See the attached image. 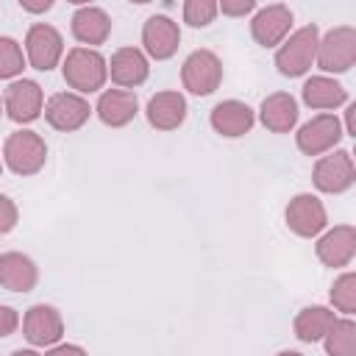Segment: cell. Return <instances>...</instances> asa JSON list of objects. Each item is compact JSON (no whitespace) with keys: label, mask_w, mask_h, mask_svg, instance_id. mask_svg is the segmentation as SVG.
<instances>
[{"label":"cell","mask_w":356,"mask_h":356,"mask_svg":"<svg viewBox=\"0 0 356 356\" xmlns=\"http://www.w3.org/2000/svg\"><path fill=\"white\" fill-rule=\"evenodd\" d=\"M42 111H44V120L50 122V128H56L61 134H70V131H78V128L86 125V120L92 114V106L78 92H56L44 103Z\"/></svg>","instance_id":"11"},{"label":"cell","mask_w":356,"mask_h":356,"mask_svg":"<svg viewBox=\"0 0 356 356\" xmlns=\"http://www.w3.org/2000/svg\"><path fill=\"white\" fill-rule=\"evenodd\" d=\"M353 111H356V103H350L348 111H345V128H342V131H345L348 136H356V128H353Z\"/></svg>","instance_id":"34"},{"label":"cell","mask_w":356,"mask_h":356,"mask_svg":"<svg viewBox=\"0 0 356 356\" xmlns=\"http://www.w3.org/2000/svg\"><path fill=\"white\" fill-rule=\"evenodd\" d=\"M19 222V209L8 195H0V236L11 234Z\"/></svg>","instance_id":"29"},{"label":"cell","mask_w":356,"mask_h":356,"mask_svg":"<svg viewBox=\"0 0 356 356\" xmlns=\"http://www.w3.org/2000/svg\"><path fill=\"white\" fill-rule=\"evenodd\" d=\"M42 108H44V95L36 81L19 78V81L8 83L6 95H3V111L8 120H14L17 125H25V122L39 120Z\"/></svg>","instance_id":"9"},{"label":"cell","mask_w":356,"mask_h":356,"mask_svg":"<svg viewBox=\"0 0 356 356\" xmlns=\"http://www.w3.org/2000/svg\"><path fill=\"white\" fill-rule=\"evenodd\" d=\"M181 44V28L175 19H170L167 14H153L145 19L142 25V47L150 58L156 61H167L175 56Z\"/></svg>","instance_id":"13"},{"label":"cell","mask_w":356,"mask_h":356,"mask_svg":"<svg viewBox=\"0 0 356 356\" xmlns=\"http://www.w3.org/2000/svg\"><path fill=\"white\" fill-rule=\"evenodd\" d=\"M289 28H292V11L284 3H273L261 11H256V17L250 19V36L261 47L281 44L289 36Z\"/></svg>","instance_id":"14"},{"label":"cell","mask_w":356,"mask_h":356,"mask_svg":"<svg viewBox=\"0 0 356 356\" xmlns=\"http://www.w3.org/2000/svg\"><path fill=\"white\" fill-rule=\"evenodd\" d=\"M331 303L342 314H353L356 312V275L353 273H342L334 281V286H331Z\"/></svg>","instance_id":"27"},{"label":"cell","mask_w":356,"mask_h":356,"mask_svg":"<svg viewBox=\"0 0 356 356\" xmlns=\"http://www.w3.org/2000/svg\"><path fill=\"white\" fill-rule=\"evenodd\" d=\"M47 353H50V356H61V353H78V356H81L83 348H81V345H58V342H56V345L47 348Z\"/></svg>","instance_id":"33"},{"label":"cell","mask_w":356,"mask_h":356,"mask_svg":"<svg viewBox=\"0 0 356 356\" xmlns=\"http://www.w3.org/2000/svg\"><path fill=\"white\" fill-rule=\"evenodd\" d=\"M312 181L320 192L325 195H339L348 192L356 181V167L350 150H328V156H320L312 170Z\"/></svg>","instance_id":"6"},{"label":"cell","mask_w":356,"mask_h":356,"mask_svg":"<svg viewBox=\"0 0 356 356\" xmlns=\"http://www.w3.org/2000/svg\"><path fill=\"white\" fill-rule=\"evenodd\" d=\"M0 175H3V161H0Z\"/></svg>","instance_id":"38"},{"label":"cell","mask_w":356,"mask_h":356,"mask_svg":"<svg viewBox=\"0 0 356 356\" xmlns=\"http://www.w3.org/2000/svg\"><path fill=\"white\" fill-rule=\"evenodd\" d=\"M128 3H136V6H145V3H150V0H128Z\"/></svg>","instance_id":"36"},{"label":"cell","mask_w":356,"mask_h":356,"mask_svg":"<svg viewBox=\"0 0 356 356\" xmlns=\"http://www.w3.org/2000/svg\"><path fill=\"white\" fill-rule=\"evenodd\" d=\"M61 75L67 86L75 89L78 95H92L103 89L108 78V61L95 47H72L61 64Z\"/></svg>","instance_id":"1"},{"label":"cell","mask_w":356,"mask_h":356,"mask_svg":"<svg viewBox=\"0 0 356 356\" xmlns=\"http://www.w3.org/2000/svg\"><path fill=\"white\" fill-rule=\"evenodd\" d=\"M70 31L81 44L97 47L111 36V17L97 6H81L70 19Z\"/></svg>","instance_id":"21"},{"label":"cell","mask_w":356,"mask_h":356,"mask_svg":"<svg viewBox=\"0 0 356 356\" xmlns=\"http://www.w3.org/2000/svg\"><path fill=\"white\" fill-rule=\"evenodd\" d=\"M17 328H19V314H17V309L0 306V339H3V337H11Z\"/></svg>","instance_id":"31"},{"label":"cell","mask_w":356,"mask_h":356,"mask_svg":"<svg viewBox=\"0 0 356 356\" xmlns=\"http://www.w3.org/2000/svg\"><path fill=\"white\" fill-rule=\"evenodd\" d=\"M61 56H64V39L53 25L36 22V25L28 28V33H25V58L31 61L33 70L50 72L53 67H58Z\"/></svg>","instance_id":"8"},{"label":"cell","mask_w":356,"mask_h":356,"mask_svg":"<svg viewBox=\"0 0 356 356\" xmlns=\"http://www.w3.org/2000/svg\"><path fill=\"white\" fill-rule=\"evenodd\" d=\"M348 100V92L339 81L328 78V75H312L306 83H303V103L309 108H337Z\"/></svg>","instance_id":"24"},{"label":"cell","mask_w":356,"mask_h":356,"mask_svg":"<svg viewBox=\"0 0 356 356\" xmlns=\"http://www.w3.org/2000/svg\"><path fill=\"white\" fill-rule=\"evenodd\" d=\"M108 75L120 89H134V86H142L147 81L150 61H147L145 50H139V47H120L111 53Z\"/></svg>","instance_id":"16"},{"label":"cell","mask_w":356,"mask_h":356,"mask_svg":"<svg viewBox=\"0 0 356 356\" xmlns=\"http://www.w3.org/2000/svg\"><path fill=\"white\" fill-rule=\"evenodd\" d=\"M323 342L328 356H356V323L350 320V314H345L342 320L337 317Z\"/></svg>","instance_id":"25"},{"label":"cell","mask_w":356,"mask_h":356,"mask_svg":"<svg viewBox=\"0 0 356 356\" xmlns=\"http://www.w3.org/2000/svg\"><path fill=\"white\" fill-rule=\"evenodd\" d=\"M147 122L156 128V131H175L184 125L186 120V97L181 92H156L150 100H147Z\"/></svg>","instance_id":"18"},{"label":"cell","mask_w":356,"mask_h":356,"mask_svg":"<svg viewBox=\"0 0 356 356\" xmlns=\"http://www.w3.org/2000/svg\"><path fill=\"white\" fill-rule=\"evenodd\" d=\"M209 122L211 128L220 134V136H228V139H236V136H245L250 134L253 122H256V111L242 103V100H220L211 114H209Z\"/></svg>","instance_id":"17"},{"label":"cell","mask_w":356,"mask_h":356,"mask_svg":"<svg viewBox=\"0 0 356 356\" xmlns=\"http://www.w3.org/2000/svg\"><path fill=\"white\" fill-rule=\"evenodd\" d=\"M314 253L325 267H334V270L348 267L356 256V228L353 225H334L331 231H325L317 239Z\"/></svg>","instance_id":"15"},{"label":"cell","mask_w":356,"mask_h":356,"mask_svg":"<svg viewBox=\"0 0 356 356\" xmlns=\"http://www.w3.org/2000/svg\"><path fill=\"white\" fill-rule=\"evenodd\" d=\"M317 42H320V28L312 22V25H303L298 28L295 33H289L278 50H275V67L284 78H300L312 70L314 64V56H317Z\"/></svg>","instance_id":"2"},{"label":"cell","mask_w":356,"mask_h":356,"mask_svg":"<svg viewBox=\"0 0 356 356\" xmlns=\"http://www.w3.org/2000/svg\"><path fill=\"white\" fill-rule=\"evenodd\" d=\"M259 120L273 134H289L298 122V100L289 92H273L261 100Z\"/></svg>","instance_id":"22"},{"label":"cell","mask_w":356,"mask_h":356,"mask_svg":"<svg viewBox=\"0 0 356 356\" xmlns=\"http://www.w3.org/2000/svg\"><path fill=\"white\" fill-rule=\"evenodd\" d=\"M0 114H3V100H0Z\"/></svg>","instance_id":"37"},{"label":"cell","mask_w":356,"mask_h":356,"mask_svg":"<svg viewBox=\"0 0 356 356\" xmlns=\"http://www.w3.org/2000/svg\"><path fill=\"white\" fill-rule=\"evenodd\" d=\"M25 67V56L17 39L11 36H0V81L17 78Z\"/></svg>","instance_id":"26"},{"label":"cell","mask_w":356,"mask_h":356,"mask_svg":"<svg viewBox=\"0 0 356 356\" xmlns=\"http://www.w3.org/2000/svg\"><path fill=\"white\" fill-rule=\"evenodd\" d=\"M284 220L289 225V231L300 239H312V236H320L328 225V214H325V206L317 195L312 192H300L295 195L289 203H286V211H284Z\"/></svg>","instance_id":"7"},{"label":"cell","mask_w":356,"mask_h":356,"mask_svg":"<svg viewBox=\"0 0 356 356\" xmlns=\"http://www.w3.org/2000/svg\"><path fill=\"white\" fill-rule=\"evenodd\" d=\"M39 281V267L19 250L0 253V286L8 292H31Z\"/></svg>","instance_id":"19"},{"label":"cell","mask_w":356,"mask_h":356,"mask_svg":"<svg viewBox=\"0 0 356 356\" xmlns=\"http://www.w3.org/2000/svg\"><path fill=\"white\" fill-rule=\"evenodd\" d=\"M334 320H337L334 309H328V306H306V309H300L295 314L292 331H295V337L300 342H309L312 345V342H320L328 334V328L334 325Z\"/></svg>","instance_id":"23"},{"label":"cell","mask_w":356,"mask_h":356,"mask_svg":"<svg viewBox=\"0 0 356 356\" xmlns=\"http://www.w3.org/2000/svg\"><path fill=\"white\" fill-rule=\"evenodd\" d=\"M3 161L14 175H36L47 161V145L36 131H14L3 145Z\"/></svg>","instance_id":"3"},{"label":"cell","mask_w":356,"mask_h":356,"mask_svg":"<svg viewBox=\"0 0 356 356\" xmlns=\"http://www.w3.org/2000/svg\"><path fill=\"white\" fill-rule=\"evenodd\" d=\"M342 136H345L342 122L334 114H317L300 125V131L295 134V145L303 156H323L334 150Z\"/></svg>","instance_id":"10"},{"label":"cell","mask_w":356,"mask_h":356,"mask_svg":"<svg viewBox=\"0 0 356 356\" xmlns=\"http://www.w3.org/2000/svg\"><path fill=\"white\" fill-rule=\"evenodd\" d=\"M67 3H75V6H92V0H67Z\"/></svg>","instance_id":"35"},{"label":"cell","mask_w":356,"mask_h":356,"mask_svg":"<svg viewBox=\"0 0 356 356\" xmlns=\"http://www.w3.org/2000/svg\"><path fill=\"white\" fill-rule=\"evenodd\" d=\"M97 117L108 128H125L139 111V100L131 89H106L95 106Z\"/></svg>","instance_id":"20"},{"label":"cell","mask_w":356,"mask_h":356,"mask_svg":"<svg viewBox=\"0 0 356 356\" xmlns=\"http://www.w3.org/2000/svg\"><path fill=\"white\" fill-rule=\"evenodd\" d=\"M181 83L186 92L197 95V97H206L211 92L220 89L222 83V61L214 50H192L181 67Z\"/></svg>","instance_id":"5"},{"label":"cell","mask_w":356,"mask_h":356,"mask_svg":"<svg viewBox=\"0 0 356 356\" xmlns=\"http://www.w3.org/2000/svg\"><path fill=\"white\" fill-rule=\"evenodd\" d=\"M314 64L323 72H348L356 64V28L353 25H337L317 42Z\"/></svg>","instance_id":"4"},{"label":"cell","mask_w":356,"mask_h":356,"mask_svg":"<svg viewBox=\"0 0 356 356\" xmlns=\"http://www.w3.org/2000/svg\"><path fill=\"white\" fill-rule=\"evenodd\" d=\"M217 8L225 17H245L256 8V0H217Z\"/></svg>","instance_id":"30"},{"label":"cell","mask_w":356,"mask_h":356,"mask_svg":"<svg viewBox=\"0 0 356 356\" xmlns=\"http://www.w3.org/2000/svg\"><path fill=\"white\" fill-rule=\"evenodd\" d=\"M22 334L33 348H50L64 337L61 312L50 303H33L22 317Z\"/></svg>","instance_id":"12"},{"label":"cell","mask_w":356,"mask_h":356,"mask_svg":"<svg viewBox=\"0 0 356 356\" xmlns=\"http://www.w3.org/2000/svg\"><path fill=\"white\" fill-rule=\"evenodd\" d=\"M217 0H184V22L192 28H206L217 17Z\"/></svg>","instance_id":"28"},{"label":"cell","mask_w":356,"mask_h":356,"mask_svg":"<svg viewBox=\"0 0 356 356\" xmlns=\"http://www.w3.org/2000/svg\"><path fill=\"white\" fill-rule=\"evenodd\" d=\"M28 14H44V11H50L53 8V3L56 0H17Z\"/></svg>","instance_id":"32"}]
</instances>
